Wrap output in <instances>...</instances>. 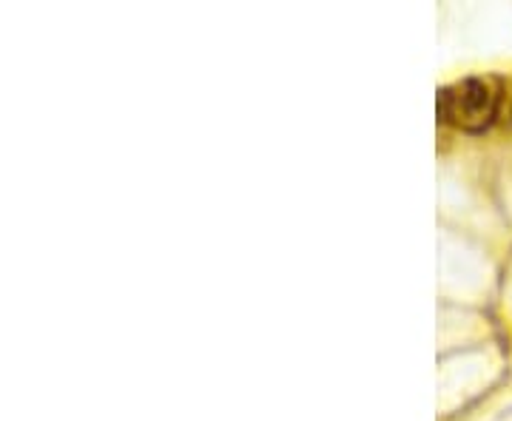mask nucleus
Wrapping results in <instances>:
<instances>
[{
	"mask_svg": "<svg viewBox=\"0 0 512 421\" xmlns=\"http://www.w3.org/2000/svg\"><path fill=\"white\" fill-rule=\"evenodd\" d=\"M498 89L493 80L470 77L439 94V117L461 131H484L495 120Z\"/></svg>",
	"mask_w": 512,
	"mask_h": 421,
	"instance_id": "obj_1",
	"label": "nucleus"
}]
</instances>
